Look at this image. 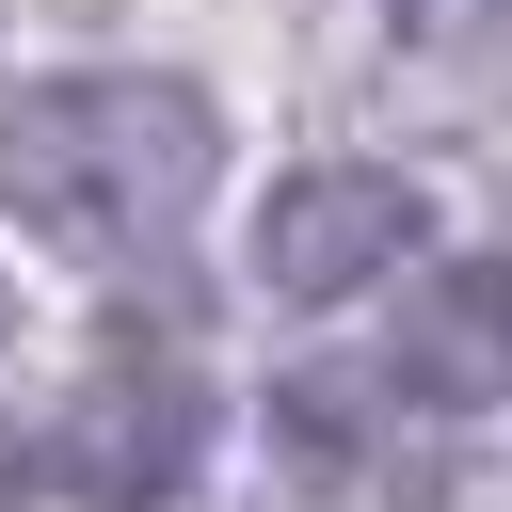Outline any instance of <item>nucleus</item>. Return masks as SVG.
<instances>
[{
    "label": "nucleus",
    "mask_w": 512,
    "mask_h": 512,
    "mask_svg": "<svg viewBox=\"0 0 512 512\" xmlns=\"http://www.w3.org/2000/svg\"><path fill=\"white\" fill-rule=\"evenodd\" d=\"M0 336H16V288H0Z\"/></svg>",
    "instance_id": "obj_8"
},
{
    "label": "nucleus",
    "mask_w": 512,
    "mask_h": 512,
    "mask_svg": "<svg viewBox=\"0 0 512 512\" xmlns=\"http://www.w3.org/2000/svg\"><path fill=\"white\" fill-rule=\"evenodd\" d=\"M64 464V496L80 512H160L192 464H208V384L176 368V352H112V368H80V400H64V432H48Z\"/></svg>",
    "instance_id": "obj_2"
},
{
    "label": "nucleus",
    "mask_w": 512,
    "mask_h": 512,
    "mask_svg": "<svg viewBox=\"0 0 512 512\" xmlns=\"http://www.w3.org/2000/svg\"><path fill=\"white\" fill-rule=\"evenodd\" d=\"M352 96L400 128L512 112V0H368L352 16Z\"/></svg>",
    "instance_id": "obj_4"
},
{
    "label": "nucleus",
    "mask_w": 512,
    "mask_h": 512,
    "mask_svg": "<svg viewBox=\"0 0 512 512\" xmlns=\"http://www.w3.org/2000/svg\"><path fill=\"white\" fill-rule=\"evenodd\" d=\"M416 176H384V160H304V176H272V208H256V272L288 288V304H352V288H384L400 256H416Z\"/></svg>",
    "instance_id": "obj_3"
},
{
    "label": "nucleus",
    "mask_w": 512,
    "mask_h": 512,
    "mask_svg": "<svg viewBox=\"0 0 512 512\" xmlns=\"http://www.w3.org/2000/svg\"><path fill=\"white\" fill-rule=\"evenodd\" d=\"M224 176V112L160 64L0 80V208L64 256H160Z\"/></svg>",
    "instance_id": "obj_1"
},
{
    "label": "nucleus",
    "mask_w": 512,
    "mask_h": 512,
    "mask_svg": "<svg viewBox=\"0 0 512 512\" xmlns=\"http://www.w3.org/2000/svg\"><path fill=\"white\" fill-rule=\"evenodd\" d=\"M464 304H480V320H496V352H512V256H480V272H464Z\"/></svg>",
    "instance_id": "obj_6"
},
{
    "label": "nucleus",
    "mask_w": 512,
    "mask_h": 512,
    "mask_svg": "<svg viewBox=\"0 0 512 512\" xmlns=\"http://www.w3.org/2000/svg\"><path fill=\"white\" fill-rule=\"evenodd\" d=\"M400 512H512V448H432L400 480Z\"/></svg>",
    "instance_id": "obj_5"
},
{
    "label": "nucleus",
    "mask_w": 512,
    "mask_h": 512,
    "mask_svg": "<svg viewBox=\"0 0 512 512\" xmlns=\"http://www.w3.org/2000/svg\"><path fill=\"white\" fill-rule=\"evenodd\" d=\"M16 496H32V432H0V512H16Z\"/></svg>",
    "instance_id": "obj_7"
}]
</instances>
